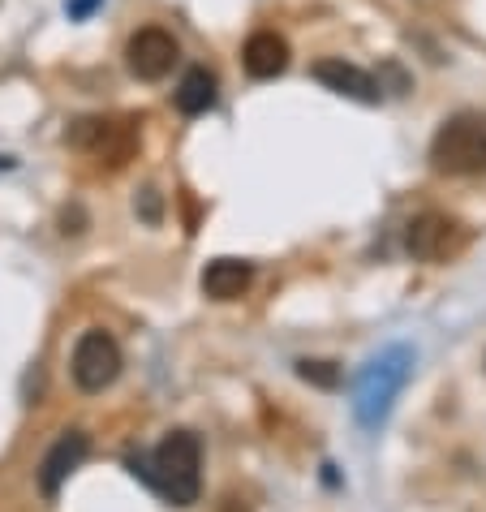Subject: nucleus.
Listing matches in <instances>:
<instances>
[{
	"label": "nucleus",
	"mask_w": 486,
	"mask_h": 512,
	"mask_svg": "<svg viewBox=\"0 0 486 512\" xmlns=\"http://www.w3.org/2000/svg\"><path fill=\"white\" fill-rule=\"evenodd\" d=\"M130 465L173 508L198 504V491H203V444H198L194 431H168L147 461H130Z\"/></svg>",
	"instance_id": "obj_1"
},
{
	"label": "nucleus",
	"mask_w": 486,
	"mask_h": 512,
	"mask_svg": "<svg viewBox=\"0 0 486 512\" xmlns=\"http://www.w3.org/2000/svg\"><path fill=\"white\" fill-rule=\"evenodd\" d=\"M409 371H413V349L392 345L388 353H379V358L370 362L362 375H357L353 414H357V422H362L366 431H375V426L388 422V414H392L400 388H405Z\"/></svg>",
	"instance_id": "obj_2"
},
{
	"label": "nucleus",
	"mask_w": 486,
	"mask_h": 512,
	"mask_svg": "<svg viewBox=\"0 0 486 512\" xmlns=\"http://www.w3.org/2000/svg\"><path fill=\"white\" fill-rule=\"evenodd\" d=\"M431 164L448 177L486 173V117L482 112H456L431 138Z\"/></svg>",
	"instance_id": "obj_3"
},
{
	"label": "nucleus",
	"mask_w": 486,
	"mask_h": 512,
	"mask_svg": "<svg viewBox=\"0 0 486 512\" xmlns=\"http://www.w3.org/2000/svg\"><path fill=\"white\" fill-rule=\"evenodd\" d=\"M121 366H125L121 345L104 332V327H91V332L78 336L74 358H69V375H74V383L82 392H104L117 383Z\"/></svg>",
	"instance_id": "obj_4"
},
{
	"label": "nucleus",
	"mask_w": 486,
	"mask_h": 512,
	"mask_svg": "<svg viewBox=\"0 0 486 512\" xmlns=\"http://www.w3.org/2000/svg\"><path fill=\"white\" fill-rule=\"evenodd\" d=\"M177 61H181V44L164 26H142L130 44H125V65L142 82H164L177 69Z\"/></svg>",
	"instance_id": "obj_5"
},
{
	"label": "nucleus",
	"mask_w": 486,
	"mask_h": 512,
	"mask_svg": "<svg viewBox=\"0 0 486 512\" xmlns=\"http://www.w3.org/2000/svg\"><path fill=\"white\" fill-rule=\"evenodd\" d=\"M405 246H409L413 259L439 263V259H448V254H456V250L465 246V229H461V224H456L452 216H439V211H422V216L409 220Z\"/></svg>",
	"instance_id": "obj_6"
},
{
	"label": "nucleus",
	"mask_w": 486,
	"mask_h": 512,
	"mask_svg": "<svg viewBox=\"0 0 486 512\" xmlns=\"http://www.w3.org/2000/svg\"><path fill=\"white\" fill-rule=\"evenodd\" d=\"M87 452H91V435L87 431H65L61 439H56V444L48 448L44 465H39V491H44V500H56V491H61L65 478L87 461Z\"/></svg>",
	"instance_id": "obj_7"
},
{
	"label": "nucleus",
	"mask_w": 486,
	"mask_h": 512,
	"mask_svg": "<svg viewBox=\"0 0 486 512\" xmlns=\"http://www.w3.org/2000/svg\"><path fill=\"white\" fill-rule=\"evenodd\" d=\"M310 74H314V82H323L327 91H336L345 99H357V104H379V95H383L379 82L370 78L362 65L345 61V56H327V61H319Z\"/></svg>",
	"instance_id": "obj_8"
},
{
	"label": "nucleus",
	"mask_w": 486,
	"mask_h": 512,
	"mask_svg": "<svg viewBox=\"0 0 486 512\" xmlns=\"http://www.w3.org/2000/svg\"><path fill=\"white\" fill-rule=\"evenodd\" d=\"M69 142L82 151L108 155L112 164H125V155L134 151V130L130 125H117V121H104V117H87L69 130Z\"/></svg>",
	"instance_id": "obj_9"
},
{
	"label": "nucleus",
	"mask_w": 486,
	"mask_h": 512,
	"mask_svg": "<svg viewBox=\"0 0 486 512\" xmlns=\"http://www.w3.org/2000/svg\"><path fill=\"white\" fill-rule=\"evenodd\" d=\"M241 61H246V74L250 78H280L284 69H289V44H284V35L276 31H254L246 39V48H241Z\"/></svg>",
	"instance_id": "obj_10"
},
{
	"label": "nucleus",
	"mask_w": 486,
	"mask_h": 512,
	"mask_svg": "<svg viewBox=\"0 0 486 512\" xmlns=\"http://www.w3.org/2000/svg\"><path fill=\"white\" fill-rule=\"evenodd\" d=\"M254 284V263L246 259H211L203 272V293L211 302H237Z\"/></svg>",
	"instance_id": "obj_11"
},
{
	"label": "nucleus",
	"mask_w": 486,
	"mask_h": 512,
	"mask_svg": "<svg viewBox=\"0 0 486 512\" xmlns=\"http://www.w3.org/2000/svg\"><path fill=\"white\" fill-rule=\"evenodd\" d=\"M177 108L185 112V117H203V112L216 108V74H207L203 65L185 69L181 87H177Z\"/></svg>",
	"instance_id": "obj_12"
},
{
	"label": "nucleus",
	"mask_w": 486,
	"mask_h": 512,
	"mask_svg": "<svg viewBox=\"0 0 486 512\" xmlns=\"http://www.w3.org/2000/svg\"><path fill=\"white\" fill-rule=\"evenodd\" d=\"M297 375H302L306 383H314V388H340V366L336 362H310V358H302L297 362Z\"/></svg>",
	"instance_id": "obj_13"
},
{
	"label": "nucleus",
	"mask_w": 486,
	"mask_h": 512,
	"mask_svg": "<svg viewBox=\"0 0 486 512\" xmlns=\"http://www.w3.org/2000/svg\"><path fill=\"white\" fill-rule=\"evenodd\" d=\"M138 211H142V220H147V224H160V216H164V211H160V194L142 190L138 194Z\"/></svg>",
	"instance_id": "obj_14"
},
{
	"label": "nucleus",
	"mask_w": 486,
	"mask_h": 512,
	"mask_svg": "<svg viewBox=\"0 0 486 512\" xmlns=\"http://www.w3.org/2000/svg\"><path fill=\"white\" fill-rule=\"evenodd\" d=\"M82 229H87V211H82V207H65L61 211V233L69 237V233H82Z\"/></svg>",
	"instance_id": "obj_15"
},
{
	"label": "nucleus",
	"mask_w": 486,
	"mask_h": 512,
	"mask_svg": "<svg viewBox=\"0 0 486 512\" xmlns=\"http://www.w3.org/2000/svg\"><path fill=\"white\" fill-rule=\"evenodd\" d=\"M99 5H104V0H65V13H69L74 22H87Z\"/></svg>",
	"instance_id": "obj_16"
},
{
	"label": "nucleus",
	"mask_w": 486,
	"mask_h": 512,
	"mask_svg": "<svg viewBox=\"0 0 486 512\" xmlns=\"http://www.w3.org/2000/svg\"><path fill=\"white\" fill-rule=\"evenodd\" d=\"M9 168H18V160H13V155H0V173H9Z\"/></svg>",
	"instance_id": "obj_17"
}]
</instances>
